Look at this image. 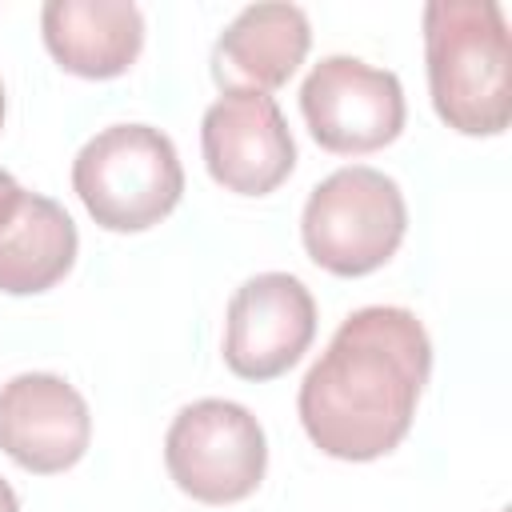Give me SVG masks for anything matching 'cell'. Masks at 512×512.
I'll list each match as a JSON object with an SVG mask.
<instances>
[{
	"mask_svg": "<svg viewBox=\"0 0 512 512\" xmlns=\"http://www.w3.org/2000/svg\"><path fill=\"white\" fill-rule=\"evenodd\" d=\"M408 232L400 184L368 164H348L324 176L300 216V240L312 264L332 276H368L384 268Z\"/></svg>",
	"mask_w": 512,
	"mask_h": 512,
	"instance_id": "4",
	"label": "cell"
},
{
	"mask_svg": "<svg viewBox=\"0 0 512 512\" xmlns=\"http://www.w3.org/2000/svg\"><path fill=\"white\" fill-rule=\"evenodd\" d=\"M164 464L176 488L200 504L248 500L268 468V440L260 420L236 400L184 404L164 436Z\"/></svg>",
	"mask_w": 512,
	"mask_h": 512,
	"instance_id": "5",
	"label": "cell"
},
{
	"mask_svg": "<svg viewBox=\"0 0 512 512\" xmlns=\"http://www.w3.org/2000/svg\"><path fill=\"white\" fill-rule=\"evenodd\" d=\"M428 372L432 340L416 312L356 308L300 380V424L332 460H380L408 436Z\"/></svg>",
	"mask_w": 512,
	"mask_h": 512,
	"instance_id": "1",
	"label": "cell"
},
{
	"mask_svg": "<svg viewBox=\"0 0 512 512\" xmlns=\"http://www.w3.org/2000/svg\"><path fill=\"white\" fill-rule=\"evenodd\" d=\"M312 24L296 4H248L212 44V80L224 92H272L304 64Z\"/></svg>",
	"mask_w": 512,
	"mask_h": 512,
	"instance_id": "10",
	"label": "cell"
},
{
	"mask_svg": "<svg viewBox=\"0 0 512 512\" xmlns=\"http://www.w3.org/2000/svg\"><path fill=\"white\" fill-rule=\"evenodd\" d=\"M300 112L324 152L364 156L400 136L404 88L396 72L360 56H324L300 84Z\"/></svg>",
	"mask_w": 512,
	"mask_h": 512,
	"instance_id": "6",
	"label": "cell"
},
{
	"mask_svg": "<svg viewBox=\"0 0 512 512\" xmlns=\"http://www.w3.org/2000/svg\"><path fill=\"white\" fill-rule=\"evenodd\" d=\"M92 440L88 400L56 372H20L0 384V448L36 476L80 464Z\"/></svg>",
	"mask_w": 512,
	"mask_h": 512,
	"instance_id": "9",
	"label": "cell"
},
{
	"mask_svg": "<svg viewBox=\"0 0 512 512\" xmlns=\"http://www.w3.org/2000/svg\"><path fill=\"white\" fill-rule=\"evenodd\" d=\"M316 336V300L292 272L248 276L224 312V364L240 380L284 376Z\"/></svg>",
	"mask_w": 512,
	"mask_h": 512,
	"instance_id": "7",
	"label": "cell"
},
{
	"mask_svg": "<svg viewBox=\"0 0 512 512\" xmlns=\"http://www.w3.org/2000/svg\"><path fill=\"white\" fill-rule=\"evenodd\" d=\"M16 196H20V184H16V180H12V176L0 168V216L8 212V204H12Z\"/></svg>",
	"mask_w": 512,
	"mask_h": 512,
	"instance_id": "13",
	"label": "cell"
},
{
	"mask_svg": "<svg viewBox=\"0 0 512 512\" xmlns=\"http://www.w3.org/2000/svg\"><path fill=\"white\" fill-rule=\"evenodd\" d=\"M0 128H4V84H0Z\"/></svg>",
	"mask_w": 512,
	"mask_h": 512,
	"instance_id": "15",
	"label": "cell"
},
{
	"mask_svg": "<svg viewBox=\"0 0 512 512\" xmlns=\"http://www.w3.org/2000/svg\"><path fill=\"white\" fill-rule=\"evenodd\" d=\"M72 188L108 232H144L184 196L176 144L152 124H112L72 160Z\"/></svg>",
	"mask_w": 512,
	"mask_h": 512,
	"instance_id": "3",
	"label": "cell"
},
{
	"mask_svg": "<svg viewBox=\"0 0 512 512\" xmlns=\"http://www.w3.org/2000/svg\"><path fill=\"white\" fill-rule=\"evenodd\" d=\"M0 512H20V500H16V492L4 476H0Z\"/></svg>",
	"mask_w": 512,
	"mask_h": 512,
	"instance_id": "14",
	"label": "cell"
},
{
	"mask_svg": "<svg viewBox=\"0 0 512 512\" xmlns=\"http://www.w3.org/2000/svg\"><path fill=\"white\" fill-rule=\"evenodd\" d=\"M208 176L236 196H268L296 168V140L264 92H224L200 120Z\"/></svg>",
	"mask_w": 512,
	"mask_h": 512,
	"instance_id": "8",
	"label": "cell"
},
{
	"mask_svg": "<svg viewBox=\"0 0 512 512\" xmlns=\"http://www.w3.org/2000/svg\"><path fill=\"white\" fill-rule=\"evenodd\" d=\"M76 224L52 196L24 192L0 216V292L36 296L56 288L76 264Z\"/></svg>",
	"mask_w": 512,
	"mask_h": 512,
	"instance_id": "12",
	"label": "cell"
},
{
	"mask_svg": "<svg viewBox=\"0 0 512 512\" xmlns=\"http://www.w3.org/2000/svg\"><path fill=\"white\" fill-rule=\"evenodd\" d=\"M40 32L52 60L84 80L124 76L144 48V16L132 0H48Z\"/></svg>",
	"mask_w": 512,
	"mask_h": 512,
	"instance_id": "11",
	"label": "cell"
},
{
	"mask_svg": "<svg viewBox=\"0 0 512 512\" xmlns=\"http://www.w3.org/2000/svg\"><path fill=\"white\" fill-rule=\"evenodd\" d=\"M424 64L436 116L460 136H500L512 120V52L496 0H428Z\"/></svg>",
	"mask_w": 512,
	"mask_h": 512,
	"instance_id": "2",
	"label": "cell"
}]
</instances>
